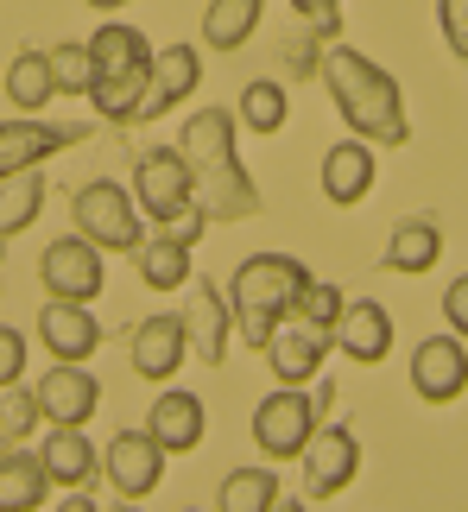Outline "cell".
<instances>
[{
  "mask_svg": "<svg viewBox=\"0 0 468 512\" xmlns=\"http://www.w3.org/2000/svg\"><path fill=\"white\" fill-rule=\"evenodd\" d=\"M317 76H323L329 102H336V114L348 121L355 140H367V146H405V140H412L405 95L393 83V70H380L374 57H361V51H348L342 38H329Z\"/></svg>",
  "mask_w": 468,
  "mask_h": 512,
  "instance_id": "6da1fadb",
  "label": "cell"
},
{
  "mask_svg": "<svg viewBox=\"0 0 468 512\" xmlns=\"http://www.w3.org/2000/svg\"><path fill=\"white\" fill-rule=\"evenodd\" d=\"M152 57H159V45H152L140 26L108 19V26L89 32V95L83 102H95V114H102L108 127L140 121V102H146V83H152Z\"/></svg>",
  "mask_w": 468,
  "mask_h": 512,
  "instance_id": "7a4b0ae2",
  "label": "cell"
},
{
  "mask_svg": "<svg viewBox=\"0 0 468 512\" xmlns=\"http://www.w3.org/2000/svg\"><path fill=\"white\" fill-rule=\"evenodd\" d=\"M310 285V266L298 260V253H247L241 266H234L228 279V317L234 329H241L247 348H266V336L279 329L285 310H298Z\"/></svg>",
  "mask_w": 468,
  "mask_h": 512,
  "instance_id": "3957f363",
  "label": "cell"
},
{
  "mask_svg": "<svg viewBox=\"0 0 468 512\" xmlns=\"http://www.w3.org/2000/svg\"><path fill=\"white\" fill-rule=\"evenodd\" d=\"M70 222L83 241L108 247V253H140L146 247V215L133 203V190H121L114 177H89L70 203Z\"/></svg>",
  "mask_w": 468,
  "mask_h": 512,
  "instance_id": "277c9868",
  "label": "cell"
},
{
  "mask_svg": "<svg viewBox=\"0 0 468 512\" xmlns=\"http://www.w3.org/2000/svg\"><path fill=\"white\" fill-rule=\"evenodd\" d=\"M133 203L159 228H178L197 209V171H190V159L178 146H146L133 159Z\"/></svg>",
  "mask_w": 468,
  "mask_h": 512,
  "instance_id": "5b68a950",
  "label": "cell"
},
{
  "mask_svg": "<svg viewBox=\"0 0 468 512\" xmlns=\"http://www.w3.org/2000/svg\"><path fill=\"white\" fill-rule=\"evenodd\" d=\"M317 424H323L317 392H304V386H279V392H266V399L253 405V449H260V456H272V462L304 456L310 437H317Z\"/></svg>",
  "mask_w": 468,
  "mask_h": 512,
  "instance_id": "8992f818",
  "label": "cell"
},
{
  "mask_svg": "<svg viewBox=\"0 0 468 512\" xmlns=\"http://www.w3.org/2000/svg\"><path fill=\"white\" fill-rule=\"evenodd\" d=\"M329 342H336V336H329V329L298 304V310H285V317H279V329L266 336L260 354H266V367H272V380H279V386H304V380H317V373H323Z\"/></svg>",
  "mask_w": 468,
  "mask_h": 512,
  "instance_id": "52a82bcc",
  "label": "cell"
},
{
  "mask_svg": "<svg viewBox=\"0 0 468 512\" xmlns=\"http://www.w3.org/2000/svg\"><path fill=\"white\" fill-rule=\"evenodd\" d=\"M102 247L83 241V234H64V241L45 247V260H38V285H45V298H64V304H95L102 298Z\"/></svg>",
  "mask_w": 468,
  "mask_h": 512,
  "instance_id": "ba28073f",
  "label": "cell"
},
{
  "mask_svg": "<svg viewBox=\"0 0 468 512\" xmlns=\"http://www.w3.org/2000/svg\"><path fill=\"white\" fill-rule=\"evenodd\" d=\"M298 462H304V494H310V500H336L342 487L361 475V443H355V430H348V424L323 418L317 437H310V449H304Z\"/></svg>",
  "mask_w": 468,
  "mask_h": 512,
  "instance_id": "9c48e42d",
  "label": "cell"
},
{
  "mask_svg": "<svg viewBox=\"0 0 468 512\" xmlns=\"http://www.w3.org/2000/svg\"><path fill=\"white\" fill-rule=\"evenodd\" d=\"M32 399H38V418L45 424H83L102 411V380L89 373V361H57L45 380L32 386Z\"/></svg>",
  "mask_w": 468,
  "mask_h": 512,
  "instance_id": "30bf717a",
  "label": "cell"
},
{
  "mask_svg": "<svg viewBox=\"0 0 468 512\" xmlns=\"http://www.w3.org/2000/svg\"><path fill=\"white\" fill-rule=\"evenodd\" d=\"M127 354H133V373H140V380L165 386L171 373L184 367V354H190V323L178 317V310H159V317L127 329Z\"/></svg>",
  "mask_w": 468,
  "mask_h": 512,
  "instance_id": "8fae6325",
  "label": "cell"
},
{
  "mask_svg": "<svg viewBox=\"0 0 468 512\" xmlns=\"http://www.w3.org/2000/svg\"><path fill=\"white\" fill-rule=\"evenodd\" d=\"M412 392L424 405H456L468 392V342L462 336H424L412 354Z\"/></svg>",
  "mask_w": 468,
  "mask_h": 512,
  "instance_id": "7c38bea8",
  "label": "cell"
},
{
  "mask_svg": "<svg viewBox=\"0 0 468 512\" xmlns=\"http://www.w3.org/2000/svg\"><path fill=\"white\" fill-rule=\"evenodd\" d=\"M83 140V127H57L38 121V114H19V121H0V184L19 171H38L45 159H57L64 146Z\"/></svg>",
  "mask_w": 468,
  "mask_h": 512,
  "instance_id": "4fadbf2b",
  "label": "cell"
},
{
  "mask_svg": "<svg viewBox=\"0 0 468 512\" xmlns=\"http://www.w3.org/2000/svg\"><path fill=\"white\" fill-rule=\"evenodd\" d=\"M102 475L114 481V494L121 500H146L152 487L165 481V449L152 443V430H121L108 449H102Z\"/></svg>",
  "mask_w": 468,
  "mask_h": 512,
  "instance_id": "5bb4252c",
  "label": "cell"
},
{
  "mask_svg": "<svg viewBox=\"0 0 468 512\" xmlns=\"http://www.w3.org/2000/svg\"><path fill=\"white\" fill-rule=\"evenodd\" d=\"M146 430H152V443H159L165 456H190V449L203 443V430H209V411H203L197 392L165 386L159 399L146 405Z\"/></svg>",
  "mask_w": 468,
  "mask_h": 512,
  "instance_id": "9a60e30c",
  "label": "cell"
},
{
  "mask_svg": "<svg viewBox=\"0 0 468 512\" xmlns=\"http://www.w3.org/2000/svg\"><path fill=\"white\" fill-rule=\"evenodd\" d=\"M38 468H45V481L51 487H89L95 475H102V449L89 443V430L83 424H51L45 430V443H38Z\"/></svg>",
  "mask_w": 468,
  "mask_h": 512,
  "instance_id": "2e32d148",
  "label": "cell"
},
{
  "mask_svg": "<svg viewBox=\"0 0 468 512\" xmlns=\"http://www.w3.org/2000/svg\"><path fill=\"white\" fill-rule=\"evenodd\" d=\"M203 83V51L197 45H165L152 57V83H146V102H140V121H159L178 102H190Z\"/></svg>",
  "mask_w": 468,
  "mask_h": 512,
  "instance_id": "e0dca14e",
  "label": "cell"
},
{
  "mask_svg": "<svg viewBox=\"0 0 468 512\" xmlns=\"http://www.w3.org/2000/svg\"><path fill=\"white\" fill-rule=\"evenodd\" d=\"M38 342H45V354H57V361H89V354L102 348V323H95L89 304L51 298L38 310Z\"/></svg>",
  "mask_w": 468,
  "mask_h": 512,
  "instance_id": "ac0fdd59",
  "label": "cell"
},
{
  "mask_svg": "<svg viewBox=\"0 0 468 512\" xmlns=\"http://www.w3.org/2000/svg\"><path fill=\"white\" fill-rule=\"evenodd\" d=\"M374 177H380V159H374V146H367V140H355V133L323 152V196L336 209H355L361 196L374 190Z\"/></svg>",
  "mask_w": 468,
  "mask_h": 512,
  "instance_id": "d6986e66",
  "label": "cell"
},
{
  "mask_svg": "<svg viewBox=\"0 0 468 512\" xmlns=\"http://www.w3.org/2000/svg\"><path fill=\"white\" fill-rule=\"evenodd\" d=\"M336 348L348 354V361H361V367L386 361V348H393V317H386V304L348 298L342 317H336Z\"/></svg>",
  "mask_w": 468,
  "mask_h": 512,
  "instance_id": "ffe728a7",
  "label": "cell"
},
{
  "mask_svg": "<svg viewBox=\"0 0 468 512\" xmlns=\"http://www.w3.org/2000/svg\"><path fill=\"white\" fill-rule=\"evenodd\" d=\"M190 291H197V304H190V348H197V361H209L216 367L222 354H228V329H234V317H228V291L222 285H209V279H190Z\"/></svg>",
  "mask_w": 468,
  "mask_h": 512,
  "instance_id": "44dd1931",
  "label": "cell"
},
{
  "mask_svg": "<svg viewBox=\"0 0 468 512\" xmlns=\"http://www.w3.org/2000/svg\"><path fill=\"white\" fill-rule=\"evenodd\" d=\"M178 152L190 159V171H209V165H228L234 159V114L228 108H197L184 121V140Z\"/></svg>",
  "mask_w": 468,
  "mask_h": 512,
  "instance_id": "7402d4cb",
  "label": "cell"
},
{
  "mask_svg": "<svg viewBox=\"0 0 468 512\" xmlns=\"http://www.w3.org/2000/svg\"><path fill=\"white\" fill-rule=\"evenodd\" d=\"M443 260V228L431 222V215H412V222H399L393 228V241H386V266L393 272H431Z\"/></svg>",
  "mask_w": 468,
  "mask_h": 512,
  "instance_id": "603a6c76",
  "label": "cell"
},
{
  "mask_svg": "<svg viewBox=\"0 0 468 512\" xmlns=\"http://www.w3.org/2000/svg\"><path fill=\"white\" fill-rule=\"evenodd\" d=\"M51 494L45 468H38V456H26V449H0V512H38Z\"/></svg>",
  "mask_w": 468,
  "mask_h": 512,
  "instance_id": "cb8c5ba5",
  "label": "cell"
},
{
  "mask_svg": "<svg viewBox=\"0 0 468 512\" xmlns=\"http://www.w3.org/2000/svg\"><path fill=\"white\" fill-rule=\"evenodd\" d=\"M57 95V76H51V51H19L7 64V102L19 114H45V102Z\"/></svg>",
  "mask_w": 468,
  "mask_h": 512,
  "instance_id": "d4e9b609",
  "label": "cell"
},
{
  "mask_svg": "<svg viewBox=\"0 0 468 512\" xmlns=\"http://www.w3.org/2000/svg\"><path fill=\"white\" fill-rule=\"evenodd\" d=\"M260 7L266 0H209V13H203V45L209 51H241L253 26H260Z\"/></svg>",
  "mask_w": 468,
  "mask_h": 512,
  "instance_id": "484cf974",
  "label": "cell"
},
{
  "mask_svg": "<svg viewBox=\"0 0 468 512\" xmlns=\"http://www.w3.org/2000/svg\"><path fill=\"white\" fill-rule=\"evenodd\" d=\"M133 266H140V285H146V291H178V285L190 279V247L165 228L159 241H146L140 253H133Z\"/></svg>",
  "mask_w": 468,
  "mask_h": 512,
  "instance_id": "4316f807",
  "label": "cell"
},
{
  "mask_svg": "<svg viewBox=\"0 0 468 512\" xmlns=\"http://www.w3.org/2000/svg\"><path fill=\"white\" fill-rule=\"evenodd\" d=\"M234 121H241L247 133H279L291 121V95L285 83H272V76H253V83L241 89V102H234Z\"/></svg>",
  "mask_w": 468,
  "mask_h": 512,
  "instance_id": "83f0119b",
  "label": "cell"
},
{
  "mask_svg": "<svg viewBox=\"0 0 468 512\" xmlns=\"http://www.w3.org/2000/svg\"><path fill=\"white\" fill-rule=\"evenodd\" d=\"M279 500V475L272 468H234L216 494V512H266Z\"/></svg>",
  "mask_w": 468,
  "mask_h": 512,
  "instance_id": "f1b7e54d",
  "label": "cell"
},
{
  "mask_svg": "<svg viewBox=\"0 0 468 512\" xmlns=\"http://www.w3.org/2000/svg\"><path fill=\"white\" fill-rule=\"evenodd\" d=\"M38 209H45V177H38V171H19V177L0 184V234L32 228Z\"/></svg>",
  "mask_w": 468,
  "mask_h": 512,
  "instance_id": "f546056e",
  "label": "cell"
},
{
  "mask_svg": "<svg viewBox=\"0 0 468 512\" xmlns=\"http://www.w3.org/2000/svg\"><path fill=\"white\" fill-rule=\"evenodd\" d=\"M32 424H38V399L7 386L0 392V449H19V437H32Z\"/></svg>",
  "mask_w": 468,
  "mask_h": 512,
  "instance_id": "4dcf8cb0",
  "label": "cell"
},
{
  "mask_svg": "<svg viewBox=\"0 0 468 512\" xmlns=\"http://www.w3.org/2000/svg\"><path fill=\"white\" fill-rule=\"evenodd\" d=\"M57 95H89V45H51Z\"/></svg>",
  "mask_w": 468,
  "mask_h": 512,
  "instance_id": "1f68e13d",
  "label": "cell"
},
{
  "mask_svg": "<svg viewBox=\"0 0 468 512\" xmlns=\"http://www.w3.org/2000/svg\"><path fill=\"white\" fill-rule=\"evenodd\" d=\"M437 26L450 38V51L468 64V0H437Z\"/></svg>",
  "mask_w": 468,
  "mask_h": 512,
  "instance_id": "d6a6232c",
  "label": "cell"
},
{
  "mask_svg": "<svg viewBox=\"0 0 468 512\" xmlns=\"http://www.w3.org/2000/svg\"><path fill=\"white\" fill-rule=\"evenodd\" d=\"M19 373H26V336H19V329H0V392L19 386Z\"/></svg>",
  "mask_w": 468,
  "mask_h": 512,
  "instance_id": "836d02e7",
  "label": "cell"
},
{
  "mask_svg": "<svg viewBox=\"0 0 468 512\" xmlns=\"http://www.w3.org/2000/svg\"><path fill=\"white\" fill-rule=\"evenodd\" d=\"M291 7H298L323 38H342V0H291Z\"/></svg>",
  "mask_w": 468,
  "mask_h": 512,
  "instance_id": "e575fe53",
  "label": "cell"
},
{
  "mask_svg": "<svg viewBox=\"0 0 468 512\" xmlns=\"http://www.w3.org/2000/svg\"><path fill=\"white\" fill-rule=\"evenodd\" d=\"M443 323H450V336L468 342V272L450 279V291H443Z\"/></svg>",
  "mask_w": 468,
  "mask_h": 512,
  "instance_id": "d590c367",
  "label": "cell"
},
{
  "mask_svg": "<svg viewBox=\"0 0 468 512\" xmlns=\"http://www.w3.org/2000/svg\"><path fill=\"white\" fill-rule=\"evenodd\" d=\"M51 512H102V506H95V500H89V487H70V494H64V500H57Z\"/></svg>",
  "mask_w": 468,
  "mask_h": 512,
  "instance_id": "8d00e7d4",
  "label": "cell"
},
{
  "mask_svg": "<svg viewBox=\"0 0 468 512\" xmlns=\"http://www.w3.org/2000/svg\"><path fill=\"white\" fill-rule=\"evenodd\" d=\"M266 512H310V506H304V500H291V494H279V500H272Z\"/></svg>",
  "mask_w": 468,
  "mask_h": 512,
  "instance_id": "74e56055",
  "label": "cell"
},
{
  "mask_svg": "<svg viewBox=\"0 0 468 512\" xmlns=\"http://www.w3.org/2000/svg\"><path fill=\"white\" fill-rule=\"evenodd\" d=\"M83 7H95V13H114V7H127V0H83Z\"/></svg>",
  "mask_w": 468,
  "mask_h": 512,
  "instance_id": "f35d334b",
  "label": "cell"
},
{
  "mask_svg": "<svg viewBox=\"0 0 468 512\" xmlns=\"http://www.w3.org/2000/svg\"><path fill=\"white\" fill-rule=\"evenodd\" d=\"M114 512H140V500H121V506H114Z\"/></svg>",
  "mask_w": 468,
  "mask_h": 512,
  "instance_id": "ab89813d",
  "label": "cell"
},
{
  "mask_svg": "<svg viewBox=\"0 0 468 512\" xmlns=\"http://www.w3.org/2000/svg\"><path fill=\"white\" fill-rule=\"evenodd\" d=\"M0 247H7V234H0Z\"/></svg>",
  "mask_w": 468,
  "mask_h": 512,
  "instance_id": "60d3db41",
  "label": "cell"
},
{
  "mask_svg": "<svg viewBox=\"0 0 468 512\" xmlns=\"http://www.w3.org/2000/svg\"><path fill=\"white\" fill-rule=\"evenodd\" d=\"M184 512H197V506H184Z\"/></svg>",
  "mask_w": 468,
  "mask_h": 512,
  "instance_id": "b9f144b4",
  "label": "cell"
}]
</instances>
